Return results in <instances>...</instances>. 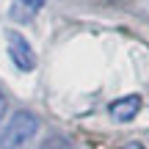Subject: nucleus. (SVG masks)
Segmentation results:
<instances>
[{"instance_id": "obj_7", "label": "nucleus", "mask_w": 149, "mask_h": 149, "mask_svg": "<svg viewBox=\"0 0 149 149\" xmlns=\"http://www.w3.org/2000/svg\"><path fill=\"white\" fill-rule=\"evenodd\" d=\"M3 113H6V97L0 94V116H3Z\"/></svg>"}, {"instance_id": "obj_5", "label": "nucleus", "mask_w": 149, "mask_h": 149, "mask_svg": "<svg viewBox=\"0 0 149 149\" xmlns=\"http://www.w3.org/2000/svg\"><path fill=\"white\" fill-rule=\"evenodd\" d=\"M39 149H72V141L64 138V135H47L39 144Z\"/></svg>"}, {"instance_id": "obj_4", "label": "nucleus", "mask_w": 149, "mask_h": 149, "mask_svg": "<svg viewBox=\"0 0 149 149\" xmlns=\"http://www.w3.org/2000/svg\"><path fill=\"white\" fill-rule=\"evenodd\" d=\"M42 6H44V0H14V6H11V17L28 22V19L36 17V11H42Z\"/></svg>"}, {"instance_id": "obj_2", "label": "nucleus", "mask_w": 149, "mask_h": 149, "mask_svg": "<svg viewBox=\"0 0 149 149\" xmlns=\"http://www.w3.org/2000/svg\"><path fill=\"white\" fill-rule=\"evenodd\" d=\"M6 47H8V58L14 61L17 69H22V72L36 69V53H33V47L25 42V36H19V33L11 31V33H8V42H6Z\"/></svg>"}, {"instance_id": "obj_6", "label": "nucleus", "mask_w": 149, "mask_h": 149, "mask_svg": "<svg viewBox=\"0 0 149 149\" xmlns=\"http://www.w3.org/2000/svg\"><path fill=\"white\" fill-rule=\"evenodd\" d=\"M122 149H144V146H141V144H135V141H133V144H124Z\"/></svg>"}, {"instance_id": "obj_1", "label": "nucleus", "mask_w": 149, "mask_h": 149, "mask_svg": "<svg viewBox=\"0 0 149 149\" xmlns=\"http://www.w3.org/2000/svg\"><path fill=\"white\" fill-rule=\"evenodd\" d=\"M39 135V119L31 111H17L0 127V149H28Z\"/></svg>"}, {"instance_id": "obj_3", "label": "nucleus", "mask_w": 149, "mask_h": 149, "mask_svg": "<svg viewBox=\"0 0 149 149\" xmlns=\"http://www.w3.org/2000/svg\"><path fill=\"white\" fill-rule=\"evenodd\" d=\"M141 105H144V100H141L138 94H130V97H122V100H116L111 105V116L116 119V122H130V119L138 116Z\"/></svg>"}]
</instances>
